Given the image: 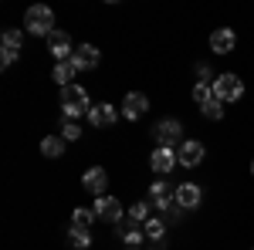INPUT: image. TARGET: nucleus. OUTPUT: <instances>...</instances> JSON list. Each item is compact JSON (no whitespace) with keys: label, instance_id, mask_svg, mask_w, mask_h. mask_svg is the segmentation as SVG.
I'll return each mask as SVG.
<instances>
[{"label":"nucleus","instance_id":"obj_1","mask_svg":"<svg viewBox=\"0 0 254 250\" xmlns=\"http://www.w3.org/2000/svg\"><path fill=\"white\" fill-rule=\"evenodd\" d=\"M24 31L34 34V38H51V34L58 31V27H55V10L44 7V3L27 7V14H24Z\"/></svg>","mask_w":254,"mask_h":250},{"label":"nucleus","instance_id":"obj_2","mask_svg":"<svg viewBox=\"0 0 254 250\" xmlns=\"http://www.w3.org/2000/svg\"><path fill=\"white\" fill-rule=\"evenodd\" d=\"M61 112H64V122H75L78 115H88V112H92L88 92H85V88H78V85L61 88Z\"/></svg>","mask_w":254,"mask_h":250},{"label":"nucleus","instance_id":"obj_3","mask_svg":"<svg viewBox=\"0 0 254 250\" xmlns=\"http://www.w3.org/2000/svg\"><path fill=\"white\" fill-rule=\"evenodd\" d=\"M210 85H214V95L220 98L224 105H227V101H241V98H244V81H241L237 75H231V71L217 75Z\"/></svg>","mask_w":254,"mask_h":250},{"label":"nucleus","instance_id":"obj_4","mask_svg":"<svg viewBox=\"0 0 254 250\" xmlns=\"http://www.w3.org/2000/svg\"><path fill=\"white\" fill-rule=\"evenodd\" d=\"M153 135L159 139V146H166V149H180L187 139H183V125L176 122V118H159Z\"/></svg>","mask_w":254,"mask_h":250},{"label":"nucleus","instance_id":"obj_5","mask_svg":"<svg viewBox=\"0 0 254 250\" xmlns=\"http://www.w3.org/2000/svg\"><path fill=\"white\" fill-rule=\"evenodd\" d=\"M149 206H156L159 213L173 210L176 206V186H170L166 179H156V183L149 186Z\"/></svg>","mask_w":254,"mask_h":250},{"label":"nucleus","instance_id":"obj_6","mask_svg":"<svg viewBox=\"0 0 254 250\" xmlns=\"http://www.w3.org/2000/svg\"><path fill=\"white\" fill-rule=\"evenodd\" d=\"M149 166H153V173H156V176H170L176 166H180V155H176V149L156 146L153 155H149Z\"/></svg>","mask_w":254,"mask_h":250},{"label":"nucleus","instance_id":"obj_7","mask_svg":"<svg viewBox=\"0 0 254 250\" xmlns=\"http://www.w3.org/2000/svg\"><path fill=\"white\" fill-rule=\"evenodd\" d=\"M95 216L102 223H119L122 220V203H119L116 196H95Z\"/></svg>","mask_w":254,"mask_h":250},{"label":"nucleus","instance_id":"obj_8","mask_svg":"<svg viewBox=\"0 0 254 250\" xmlns=\"http://www.w3.org/2000/svg\"><path fill=\"white\" fill-rule=\"evenodd\" d=\"M203 152H207V149H203V142H196V139H187V142L176 149L180 166H183V169H196V166L203 162Z\"/></svg>","mask_w":254,"mask_h":250},{"label":"nucleus","instance_id":"obj_9","mask_svg":"<svg viewBox=\"0 0 254 250\" xmlns=\"http://www.w3.org/2000/svg\"><path fill=\"white\" fill-rule=\"evenodd\" d=\"M146 108H149V98L142 95V92H126V98H122V115L129 118V122H136V118L146 115Z\"/></svg>","mask_w":254,"mask_h":250},{"label":"nucleus","instance_id":"obj_10","mask_svg":"<svg viewBox=\"0 0 254 250\" xmlns=\"http://www.w3.org/2000/svg\"><path fill=\"white\" fill-rule=\"evenodd\" d=\"M119 118V108L116 105H109V101H98L92 105V112H88V122L95 125V129H109V125H116Z\"/></svg>","mask_w":254,"mask_h":250},{"label":"nucleus","instance_id":"obj_11","mask_svg":"<svg viewBox=\"0 0 254 250\" xmlns=\"http://www.w3.org/2000/svg\"><path fill=\"white\" fill-rule=\"evenodd\" d=\"M71 61H75V68H78V71H92V68H98L102 54H98L95 44H78V48H75V54H71Z\"/></svg>","mask_w":254,"mask_h":250},{"label":"nucleus","instance_id":"obj_12","mask_svg":"<svg viewBox=\"0 0 254 250\" xmlns=\"http://www.w3.org/2000/svg\"><path fill=\"white\" fill-rule=\"evenodd\" d=\"M234 48H237V34L231 27H217L214 34H210V51L214 54H231Z\"/></svg>","mask_w":254,"mask_h":250},{"label":"nucleus","instance_id":"obj_13","mask_svg":"<svg viewBox=\"0 0 254 250\" xmlns=\"http://www.w3.org/2000/svg\"><path fill=\"white\" fill-rule=\"evenodd\" d=\"M48 48H51V54H55V61H71V54H75V48H71V38L64 34V31H55L51 38H48Z\"/></svg>","mask_w":254,"mask_h":250},{"label":"nucleus","instance_id":"obj_14","mask_svg":"<svg viewBox=\"0 0 254 250\" xmlns=\"http://www.w3.org/2000/svg\"><path fill=\"white\" fill-rule=\"evenodd\" d=\"M176 203H180L183 210H196V206L203 203V190H200L196 183H183V186H176Z\"/></svg>","mask_w":254,"mask_h":250},{"label":"nucleus","instance_id":"obj_15","mask_svg":"<svg viewBox=\"0 0 254 250\" xmlns=\"http://www.w3.org/2000/svg\"><path fill=\"white\" fill-rule=\"evenodd\" d=\"M81 186H85V190L92 193V196H105V186H109V176H105V169H102V166H92V169H88V173L81 176Z\"/></svg>","mask_w":254,"mask_h":250},{"label":"nucleus","instance_id":"obj_16","mask_svg":"<svg viewBox=\"0 0 254 250\" xmlns=\"http://www.w3.org/2000/svg\"><path fill=\"white\" fill-rule=\"evenodd\" d=\"M75 71H78V68H75V61H61V64H55L51 78L58 81L61 88H68V85H71V78H75Z\"/></svg>","mask_w":254,"mask_h":250},{"label":"nucleus","instance_id":"obj_17","mask_svg":"<svg viewBox=\"0 0 254 250\" xmlns=\"http://www.w3.org/2000/svg\"><path fill=\"white\" fill-rule=\"evenodd\" d=\"M149 216H156V213H153V206H149V200H142V203H132V206H129V223H146V220H149Z\"/></svg>","mask_w":254,"mask_h":250},{"label":"nucleus","instance_id":"obj_18","mask_svg":"<svg viewBox=\"0 0 254 250\" xmlns=\"http://www.w3.org/2000/svg\"><path fill=\"white\" fill-rule=\"evenodd\" d=\"M41 152L48 155V159H58L64 152V139L61 135H48V139H41Z\"/></svg>","mask_w":254,"mask_h":250},{"label":"nucleus","instance_id":"obj_19","mask_svg":"<svg viewBox=\"0 0 254 250\" xmlns=\"http://www.w3.org/2000/svg\"><path fill=\"white\" fill-rule=\"evenodd\" d=\"M142 233H146L149 240H163V233H166V220H163V216H149V220L142 223Z\"/></svg>","mask_w":254,"mask_h":250},{"label":"nucleus","instance_id":"obj_20","mask_svg":"<svg viewBox=\"0 0 254 250\" xmlns=\"http://www.w3.org/2000/svg\"><path fill=\"white\" fill-rule=\"evenodd\" d=\"M68 237H71L75 250H88V247H92V230H85V227H71Z\"/></svg>","mask_w":254,"mask_h":250},{"label":"nucleus","instance_id":"obj_21","mask_svg":"<svg viewBox=\"0 0 254 250\" xmlns=\"http://www.w3.org/2000/svg\"><path fill=\"white\" fill-rule=\"evenodd\" d=\"M200 112L210 118V122H220V118H224V101H220V98L214 95L210 101H203V105H200Z\"/></svg>","mask_w":254,"mask_h":250},{"label":"nucleus","instance_id":"obj_22","mask_svg":"<svg viewBox=\"0 0 254 250\" xmlns=\"http://www.w3.org/2000/svg\"><path fill=\"white\" fill-rule=\"evenodd\" d=\"M98 216H95V210H85V206H78L75 210V220H71V227H85V230H92V223H95Z\"/></svg>","mask_w":254,"mask_h":250},{"label":"nucleus","instance_id":"obj_23","mask_svg":"<svg viewBox=\"0 0 254 250\" xmlns=\"http://www.w3.org/2000/svg\"><path fill=\"white\" fill-rule=\"evenodd\" d=\"M190 95H193L196 105H203V101H210V98H214V85H207V81H196Z\"/></svg>","mask_w":254,"mask_h":250},{"label":"nucleus","instance_id":"obj_24","mask_svg":"<svg viewBox=\"0 0 254 250\" xmlns=\"http://www.w3.org/2000/svg\"><path fill=\"white\" fill-rule=\"evenodd\" d=\"M20 44H24V31L7 27V31H3V48H17V51H20Z\"/></svg>","mask_w":254,"mask_h":250},{"label":"nucleus","instance_id":"obj_25","mask_svg":"<svg viewBox=\"0 0 254 250\" xmlns=\"http://www.w3.org/2000/svg\"><path fill=\"white\" fill-rule=\"evenodd\" d=\"M78 135H81L78 122H64V125H61V139H64V142H78Z\"/></svg>","mask_w":254,"mask_h":250},{"label":"nucleus","instance_id":"obj_26","mask_svg":"<svg viewBox=\"0 0 254 250\" xmlns=\"http://www.w3.org/2000/svg\"><path fill=\"white\" fill-rule=\"evenodd\" d=\"M17 58H20L17 48H0V64H3V68H10V64H14Z\"/></svg>","mask_w":254,"mask_h":250},{"label":"nucleus","instance_id":"obj_27","mask_svg":"<svg viewBox=\"0 0 254 250\" xmlns=\"http://www.w3.org/2000/svg\"><path fill=\"white\" fill-rule=\"evenodd\" d=\"M180 220H183V206L176 203L173 210H166V223H180Z\"/></svg>","mask_w":254,"mask_h":250},{"label":"nucleus","instance_id":"obj_28","mask_svg":"<svg viewBox=\"0 0 254 250\" xmlns=\"http://www.w3.org/2000/svg\"><path fill=\"white\" fill-rule=\"evenodd\" d=\"M196 75L207 81V78H210V68H207V64H196ZM207 85H210V81H207Z\"/></svg>","mask_w":254,"mask_h":250},{"label":"nucleus","instance_id":"obj_29","mask_svg":"<svg viewBox=\"0 0 254 250\" xmlns=\"http://www.w3.org/2000/svg\"><path fill=\"white\" fill-rule=\"evenodd\" d=\"M251 176H254V159H251Z\"/></svg>","mask_w":254,"mask_h":250},{"label":"nucleus","instance_id":"obj_30","mask_svg":"<svg viewBox=\"0 0 254 250\" xmlns=\"http://www.w3.org/2000/svg\"><path fill=\"white\" fill-rule=\"evenodd\" d=\"M126 250H139V247H126Z\"/></svg>","mask_w":254,"mask_h":250},{"label":"nucleus","instance_id":"obj_31","mask_svg":"<svg viewBox=\"0 0 254 250\" xmlns=\"http://www.w3.org/2000/svg\"><path fill=\"white\" fill-rule=\"evenodd\" d=\"M153 250H156V247H153Z\"/></svg>","mask_w":254,"mask_h":250},{"label":"nucleus","instance_id":"obj_32","mask_svg":"<svg viewBox=\"0 0 254 250\" xmlns=\"http://www.w3.org/2000/svg\"><path fill=\"white\" fill-rule=\"evenodd\" d=\"M251 250H254V247H251Z\"/></svg>","mask_w":254,"mask_h":250}]
</instances>
